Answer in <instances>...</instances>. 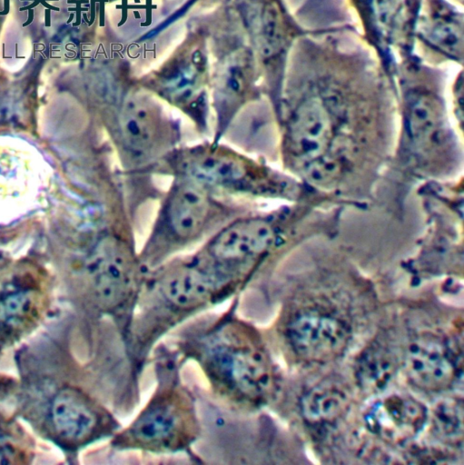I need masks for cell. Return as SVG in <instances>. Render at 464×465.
Listing matches in <instances>:
<instances>
[{
    "instance_id": "1",
    "label": "cell",
    "mask_w": 464,
    "mask_h": 465,
    "mask_svg": "<svg viewBox=\"0 0 464 465\" xmlns=\"http://www.w3.org/2000/svg\"><path fill=\"white\" fill-rule=\"evenodd\" d=\"M396 117V104L380 90L329 78L295 84L274 114L281 169L366 210L391 155Z\"/></svg>"
},
{
    "instance_id": "2",
    "label": "cell",
    "mask_w": 464,
    "mask_h": 465,
    "mask_svg": "<svg viewBox=\"0 0 464 465\" xmlns=\"http://www.w3.org/2000/svg\"><path fill=\"white\" fill-rule=\"evenodd\" d=\"M240 295L219 313H201L168 336L185 364L194 362L209 395L227 410L249 414L269 404L276 371L260 331L240 316Z\"/></svg>"
},
{
    "instance_id": "3",
    "label": "cell",
    "mask_w": 464,
    "mask_h": 465,
    "mask_svg": "<svg viewBox=\"0 0 464 465\" xmlns=\"http://www.w3.org/2000/svg\"><path fill=\"white\" fill-rule=\"evenodd\" d=\"M396 113L394 144L375 202L400 219L419 185L463 174V133L439 92L428 84H406Z\"/></svg>"
},
{
    "instance_id": "4",
    "label": "cell",
    "mask_w": 464,
    "mask_h": 465,
    "mask_svg": "<svg viewBox=\"0 0 464 465\" xmlns=\"http://www.w3.org/2000/svg\"><path fill=\"white\" fill-rule=\"evenodd\" d=\"M237 295L235 287L195 252L148 270L125 348L133 373L141 379L153 348L173 330Z\"/></svg>"
},
{
    "instance_id": "5",
    "label": "cell",
    "mask_w": 464,
    "mask_h": 465,
    "mask_svg": "<svg viewBox=\"0 0 464 465\" xmlns=\"http://www.w3.org/2000/svg\"><path fill=\"white\" fill-rule=\"evenodd\" d=\"M155 388L145 405L125 427L110 439L114 451H141L155 455L183 453L200 463L194 450L202 434L196 391L183 378L184 363L163 341L153 350Z\"/></svg>"
},
{
    "instance_id": "6",
    "label": "cell",
    "mask_w": 464,
    "mask_h": 465,
    "mask_svg": "<svg viewBox=\"0 0 464 465\" xmlns=\"http://www.w3.org/2000/svg\"><path fill=\"white\" fill-rule=\"evenodd\" d=\"M153 173L189 178L232 198L283 203L322 200L340 203L281 168L212 140L177 146L155 164Z\"/></svg>"
},
{
    "instance_id": "7",
    "label": "cell",
    "mask_w": 464,
    "mask_h": 465,
    "mask_svg": "<svg viewBox=\"0 0 464 465\" xmlns=\"http://www.w3.org/2000/svg\"><path fill=\"white\" fill-rule=\"evenodd\" d=\"M147 272L131 228L114 229L87 260L69 295L89 322H110L126 348Z\"/></svg>"
},
{
    "instance_id": "8",
    "label": "cell",
    "mask_w": 464,
    "mask_h": 465,
    "mask_svg": "<svg viewBox=\"0 0 464 465\" xmlns=\"http://www.w3.org/2000/svg\"><path fill=\"white\" fill-rule=\"evenodd\" d=\"M252 209L192 179L172 177L139 259L147 270L153 269Z\"/></svg>"
},
{
    "instance_id": "9",
    "label": "cell",
    "mask_w": 464,
    "mask_h": 465,
    "mask_svg": "<svg viewBox=\"0 0 464 465\" xmlns=\"http://www.w3.org/2000/svg\"><path fill=\"white\" fill-rule=\"evenodd\" d=\"M27 384L22 414L67 453L110 439L123 426L109 404L82 385L48 376Z\"/></svg>"
},
{
    "instance_id": "10",
    "label": "cell",
    "mask_w": 464,
    "mask_h": 465,
    "mask_svg": "<svg viewBox=\"0 0 464 465\" xmlns=\"http://www.w3.org/2000/svg\"><path fill=\"white\" fill-rule=\"evenodd\" d=\"M107 127L119 159L123 179L133 193L150 184L155 164L179 146L180 123L153 99L142 93L116 98L107 116Z\"/></svg>"
},
{
    "instance_id": "11",
    "label": "cell",
    "mask_w": 464,
    "mask_h": 465,
    "mask_svg": "<svg viewBox=\"0 0 464 465\" xmlns=\"http://www.w3.org/2000/svg\"><path fill=\"white\" fill-rule=\"evenodd\" d=\"M416 193L425 215V230L419 242L418 259L436 262L462 260L463 174L449 181H430Z\"/></svg>"
},
{
    "instance_id": "12",
    "label": "cell",
    "mask_w": 464,
    "mask_h": 465,
    "mask_svg": "<svg viewBox=\"0 0 464 465\" xmlns=\"http://www.w3.org/2000/svg\"><path fill=\"white\" fill-rule=\"evenodd\" d=\"M348 324L339 317L319 310H304L284 326L291 349L302 360L323 363L339 357L350 340Z\"/></svg>"
},
{
    "instance_id": "13",
    "label": "cell",
    "mask_w": 464,
    "mask_h": 465,
    "mask_svg": "<svg viewBox=\"0 0 464 465\" xmlns=\"http://www.w3.org/2000/svg\"><path fill=\"white\" fill-rule=\"evenodd\" d=\"M46 286L27 279L0 282V352L30 333L49 307Z\"/></svg>"
},
{
    "instance_id": "14",
    "label": "cell",
    "mask_w": 464,
    "mask_h": 465,
    "mask_svg": "<svg viewBox=\"0 0 464 465\" xmlns=\"http://www.w3.org/2000/svg\"><path fill=\"white\" fill-rule=\"evenodd\" d=\"M363 418L372 434L387 443L402 445L420 435L429 413L426 406L412 396L391 393L372 402Z\"/></svg>"
},
{
    "instance_id": "15",
    "label": "cell",
    "mask_w": 464,
    "mask_h": 465,
    "mask_svg": "<svg viewBox=\"0 0 464 465\" xmlns=\"http://www.w3.org/2000/svg\"><path fill=\"white\" fill-rule=\"evenodd\" d=\"M410 381L426 391L449 388L459 376V359L443 340L431 335L411 341L405 355Z\"/></svg>"
},
{
    "instance_id": "16",
    "label": "cell",
    "mask_w": 464,
    "mask_h": 465,
    "mask_svg": "<svg viewBox=\"0 0 464 465\" xmlns=\"http://www.w3.org/2000/svg\"><path fill=\"white\" fill-rule=\"evenodd\" d=\"M349 406L347 390L341 384L332 381L315 385L300 401L301 416L311 426L333 424L346 414Z\"/></svg>"
},
{
    "instance_id": "17",
    "label": "cell",
    "mask_w": 464,
    "mask_h": 465,
    "mask_svg": "<svg viewBox=\"0 0 464 465\" xmlns=\"http://www.w3.org/2000/svg\"><path fill=\"white\" fill-rule=\"evenodd\" d=\"M397 371V359L386 346L372 343L355 362L358 385L368 393L381 391L390 383Z\"/></svg>"
},
{
    "instance_id": "18",
    "label": "cell",
    "mask_w": 464,
    "mask_h": 465,
    "mask_svg": "<svg viewBox=\"0 0 464 465\" xmlns=\"http://www.w3.org/2000/svg\"><path fill=\"white\" fill-rule=\"evenodd\" d=\"M33 458V442L24 430L0 412V463H28Z\"/></svg>"
},
{
    "instance_id": "19",
    "label": "cell",
    "mask_w": 464,
    "mask_h": 465,
    "mask_svg": "<svg viewBox=\"0 0 464 465\" xmlns=\"http://www.w3.org/2000/svg\"><path fill=\"white\" fill-rule=\"evenodd\" d=\"M432 429L443 441L458 443L463 436V402L457 399H445L432 410Z\"/></svg>"
},
{
    "instance_id": "20",
    "label": "cell",
    "mask_w": 464,
    "mask_h": 465,
    "mask_svg": "<svg viewBox=\"0 0 464 465\" xmlns=\"http://www.w3.org/2000/svg\"><path fill=\"white\" fill-rule=\"evenodd\" d=\"M458 25L451 19H439L432 28L434 42L447 51L455 52L459 48V35Z\"/></svg>"
},
{
    "instance_id": "21",
    "label": "cell",
    "mask_w": 464,
    "mask_h": 465,
    "mask_svg": "<svg viewBox=\"0 0 464 465\" xmlns=\"http://www.w3.org/2000/svg\"><path fill=\"white\" fill-rule=\"evenodd\" d=\"M15 382L14 380L0 375V399L8 396L15 391Z\"/></svg>"
}]
</instances>
